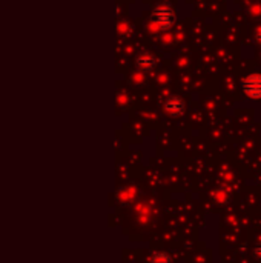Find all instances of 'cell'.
Here are the masks:
<instances>
[{"instance_id": "obj_2", "label": "cell", "mask_w": 261, "mask_h": 263, "mask_svg": "<svg viewBox=\"0 0 261 263\" xmlns=\"http://www.w3.org/2000/svg\"><path fill=\"white\" fill-rule=\"evenodd\" d=\"M152 22L160 29H167L176 22V14H173V11L169 7H158L152 14Z\"/></svg>"}, {"instance_id": "obj_5", "label": "cell", "mask_w": 261, "mask_h": 263, "mask_svg": "<svg viewBox=\"0 0 261 263\" xmlns=\"http://www.w3.org/2000/svg\"><path fill=\"white\" fill-rule=\"evenodd\" d=\"M152 263H169V257H167V255L157 254V255L152 258Z\"/></svg>"}, {"instance_id": "obj_1", "label": "cell", "mask_w": 261, "mask_h": 263, "mask_svg": "<svg viewBox=\"0 0 261 263\" xmlns=\"http://www.w3.org/2000/svg\"><path fill=\"white\" fill-rule=\"evenodd\" d=\"M241 88L247 97L258 100L261 99V74H250L243 79Z\"/></svg>"}, {"instance_id": "obj_4", "label": "cell", "mask_w": 261, "mask_h": 263, "mask_svg": "<svg viewBox=\"0 0 261 263\" xmlns=\"http://www.w3.org/2000/svg\"><path fill=\"white\" fill-rule=\"evenodd\" d=\"M135 65H137V68H138L140 71H143V73H151V71L155 68L157 62H155V57H154L152 54H149V52H141V54H138V57H137Z\"/></svg>"}, {"instance_id": "obj_3", "label": "cell", "mask_w": 261, "mask_h": 263, "mask_svg": "<svg viewBox=\"0 0 261 263\" xmlns=\"http://www.w3.org/2000/svg\"><path fill=\"white\" fill-rule=\"evenodd\" d=\"M163 106H164V111L170 115H182L186 108L183 99H180V97H167L164 100Z\"/></svg>"}]
</instances>
